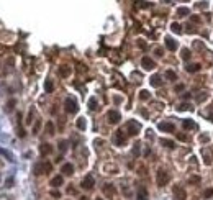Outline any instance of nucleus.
<instances>
[{
    "label": "nucleus",
    "instance_id": "f257e3e1",
    "mask_svg": "<svg viewBox=\"0 0 213 200\" xmlns=\"http://www.w3.org/2000/svg\"><path fill=\"white\" fill-rule=\"evenodd\" d=\"M169 172L166 171V169H157V172H156V184H157L159 187H164L166 184H169Z\"/></svg>",
    "mask_w": 213,
    "mask_h": 200
},
{
    "label": "nucleus",
    "instance_id": "f03ea898",
    "mask_svg": "<svg viewBox=\"0 0 213 200\" xmlns=\"http://www.w3.org/2000/svg\"><path fill=\"white\" fill-rule=\"evenodd\" d=\"M51 169H53V166H51L49 163H46V161H41V163L34 164L33 172H34V175H41V174H48Z\"/></svg>",
    "mask_w": 213,
    "mask_h": 200
},
{
    "label": "nucleus",
    "instance_id": "7ed1b4c3",
    "mask_svg": "<svg viewBox=\"0 0 213 200\" xmlns=\"http://www.w3.org/2000/svg\"><path fill=\"white\" fill-rule=\"evenodd\" d=\"M125 130H126V133H128V135H131V136H136V135L139 133V130H141V125H139L136 120H128V121H126Z\"/></svg>",
    "mask_w": 213,
    "mask_h": 200
},
{
    "label": "nucleus",
    "instance_id": "20e7f679",
    "mask_svg": "<svg viewBox=\"0 0 213 200\" xmlns=\"http://www.w3.org/2000/svg\"><path fill=\"white\" fill-rule=\"evenodd\" d=\"M64 107H66V112L71 113V115H74V113L79 112V107H77V102H75L74 99H66V102H64Z\"/></svg>",
    "mask_w": 213,
    "mask_h": 200
},
{
    "label": "nucleus",
    "instance_id": "39448f33",
    "mask_svg": "<svg viewBox=\"0 0 213 200\" xmlns=\"http://www.w3.org/2000/svg\"><path fill=\"white\" fill-rule=\"evenodd\" d=\"M113 143L117 146H125L126 144V135L123 130H118L117 133H115V136H113Z\"/></svg>",
    "mask_w": 213,
    "mask_h": 200
},
{
    "label": "nucleus",
    "instance_id": "423d86ee",
    "mask_svg": "<svg viewBox=\"0 0 213 200\" xmlns=\"http://www.w3.org/2000/svg\"><path fill=\"white\" fill-rule=\"evenodd\" d=\"M120 120H121V115H120V112H117V110H110V112L107 113V121H108L110 125H117Z\"/></svg>",
    "mask_w": 213,
    "mask_h": 200
},
{
    "label": "nucleus",
    "instance_id": "0eeeda50",
    "mask_svg": "<svg viewBox=\"0 0 213 200\" xmlns=\"http://www.w3.org/2000/svg\"><path fill=\"white\" fill-rule=\"evenodd\" d=\"M93 185H95V180H93V177L90 174L85 175V177H84V180H82V184H80V187L85 189V190H90V189H93Z\"/></svg>",
    "mask_w": 213,
    "mask_h": 200
},
{
    "label": "nucleus",
    "instance_id": "6e6552de",
    "mask_svg": "<svg viewBox=\"0 0 213 200\" xmlns=\"http://www.w3.org/2000/svg\"><path fill=\"white\" fill-rule=\"evenodd\" d=\"M141 66H143V69H146V71H153L156 67V63L149 58V56H144V58L141 59Z\"/></svg>",
    "mask_w": 213,
    "mask_h": 200
},
{
    "label": "nucleus",
    "instance_id": "1a4fd4ad",
    "mask_svg": "<svg viewBox=\"0 0 213 200\" xmlns=\"http://www.w3.org/2000/svg\"><path fill=\"white\" fill-rule=\"evenodd\" d=\"M159 130H161V131H167V133H174V131H176V126L172 125V123L162 121V123H159Z\"/></svg>",
    "mask_w": 213,
    "mask_h": 200
},
{
    "label": "nucleus",
    "instance_id": "9d476101",
    "mask_svg": "<svg viewBox=\"0 0 213 200\" xmlns=\"http://www.w3.org/2000/svg\"><path fill=\"white\" fill-rule=\"evenodd\" d=\"M174 195H176V199L177 200H185L187 199V194H185V190L182 187H174Z\"/></svg>",
    "mask_w": 213,
    "mask_h": 200
},
{
    "label": "nucleus",
    "instance_id": "9b49d317",
    "mask_svg": "<svg viewBox=\"0 0 213 200\" xmlns=\"http://www.w3.org/2000/svg\"><path fill=\"white\" fill-rule=\"evenodd\" d=\"M51 151H53V146H51L49 143H43V144L39 146V153H41V156L51 154Z\"/></svg>",
    "mask_w": 213,
    "mask_h": 200
},
{
    "label": "nucleus",
    "instance_id": "f8f14e48",
    "mask_svg": "<svg viewBox=\"0 0 213 200\" xmlns=\"http://www.w3.org/2000/svg\"><path fill=\"white\" fill-rule=\"evenodd\" d=\"M61 172H63L64 175H72L74 174V166H72L71 163H66L63 167H61Z\"/></svg>",
    "mask_w": 213,
    "mask_h": 200
},
{
    "label": "nucleus",
    "instance_id": "ddd939ff",
    "mask_svg": "<svg viewBox=\"0 0 213 200\" xmlns=\"http://www.w3.org/2000/svg\"><path fill=\"white\" fill-rule=\"evenodd\" d=\"M149 82H151V85H153V87H161V85H162V79H161V75H153V77H151L149 79Z\"/></svg>",
    "mask_w": 213,
    "mask_h": 200
},
{
    "label": "nucleus",
    "instance_id": "4468645a",
    "mask_svg": "<svg viewBox=\"0 0 213 200\" xmlns=\"http://www.w3.org/2000/svg\"><path fill=\"white\" fill-rule=\"evenodd\" d=\"M164 41H166V48H167L169 51H176V49H177V43L174 41L172 38H166Z\"/></svg>",
    "mask_w": 213,
    "mask_h": 200
},
{
    "label": "nucleus",
    "instance_id": "2eb2a0df",
    "mask_svg": "<svg viewBox=\"0 0 213 200\" xmlns=\"http://www.w3.org/2000/svg\"><path fill=\"white\" fill-rule=\"evenodd\" d=\"M71 67L69 66H61L59 67V75H61V77H67V75H71Z\"/></svg>",
    "mask_w": 213,
    "mask_h": 200
},
{
    "label": "nucleus",
    "instance_id": "dca6fc26",
    "mask_svg": "<svg viewBox=\"0 0 213 200\" xmlns=\"http://www.w3.org/2000/svg\"><path fill=\"white\" fill-rule=\"evenodd\" d=\"M63 182H64L63 175H56V177L51 179V185H53V187H59V185H63Z\"/></svg>",
    "mask_w": 213,
    "mask_h": 200
},
{
    "label": "nucleus",
    "instance_id": "f3484780",
    "mask_svg": "<svg viewBox=\"0 0 213 200\" xmlns=\"http://www.w3.org/2000/svg\"><path fill=\"white\" fill-rule=\"evenodd\" d=\"M176 13H177V17H179V18H184V17H187L188 13H190V10H188L187 7H179Z\"/></svg>",
    "mask_w": 213,
    "mask_h": 200
},
{
    "label": "nucleus",
    "instance_id": "a211bd4d",
    "mask_svg": "<svg viewBox=\"0 0 213 200\" xmlns=\"http://www.w3.org/2000/svg\"><path fill=\"white\" fill-rule=\"evenodd\" d=\"M103 192L107 194V195L113 197V195H115V187H113L112 184H105V185H103Z\"/></svg>",
    "mask_w": 213,
    "mask_h": 200
},
{
    "label": "nucleus",
    "instance_id": "6ab92c4d",
    "mask_svg": "<svg viewBox=\"0 0 213 200\" xmlns=\"http://www.w3.org/2000/svg\"><path fill=\"white\" fill-rule=\"evenodd\" d=\"M149 197H148V190L144 187H139L138 190V200H148Z\"/></svg>",
    "mask_w": 213,
    "mask_h": 200
},
{
    "label": "nucleus",
    "instance_id": "aec40b11",
    "mask_svg": "<svg viewBox=\"0 0 213 200\" xmlns=\"http://www.w3.org/2000/svg\"><path fill=\"white\" fill-rule=\"evenodd\" d=\"M161 144H162L164 148H169V149L176 148V146H174V141H171V139H166V138H162V139H161Z\"/></svg>",
    "mask_w": 213,
    "mask_h": 200
},
{
    "label": "nucleus",
    "instance_id": "412c9836",
    "mask_svg": "<svg viewBox=\"0 0 213 200\" xmlns=\"http://www.w3.org/2000/svg\"><path fill=\"white\" fill-rule=\"evenodd\" d=\"M200 64H188L185 69H187V72H197V71H200Z\"/></svg>",
    "mask_w": 213,
    "mask_h": 200
},
{
    "label": "nucleus",
    "instance_id": "4be33fe9",
    "mask_svg": "<svg viewBox=\"0 0 213 200\" xmlns=\"http://www.w3.org/2000/svg\"><path fill=\"white\" fill-rule=\"evenodd\" d=\"M182 126H184L185 130H192L193 126H195V123H193L192 120H184L182 121Z\"/></svg>",
    "mask_w": 213,
    "mask_h": 200
},
{
    "label": "nucleus",
    "instance_id": "5701e85b",
    "mask_svg": "<svg viewBox=\"0 0 213 200\" xmlns=\"http://www.w3.org/2000/svg\"><path fill=\"white\" fill-rule=\"evenodd\" d=\"M89 108H90V110H97V108H98V104H97V99H93V97H92V99L89 100Z\"/></svg>",
    "mask_w": 213,
    "mask_h": 200
},
{
    "label": "nucleus",
    "instance_id": "b1692460",
    "mask_svg": "<svg viewBox=\"0 0 213 200\" xmlns=\"http://www.w3.org/2000/svg\"><path fill=\"white\" fill-rule=\"evenodd\" d=\"M0 154H2V156H5V158L8 159V161H13L12 153H8V151H7V149H4V148H0Z\"/></svg>",
    "mask_w": 213,
    "mask_h": 200
},
{
    "label": "nucleus",
    "instance_id": "393cba45",
    "mask_svg": "<svg viewBox=\"0 0 213 200\" xmlns=\"http://www.w3.org/2000/svg\"><path fill=\"white\" fill-rule=\"evenodd\" d=\"M77 128H79V130H85V128H87L85 118H79V120H77Z\"/></svg>",
    "mask_w": 213,
    "mask_h": 200
},
{
    "label": "nucleus",
    "instance_id": "a878e982",
    "mask_svg": "<svg viewBox=\"0 0 213 200\" xmlns=\"http://www.w3.org/2000/svg\"><path fill=\"white\" fill-rule=\"evenodd\" d=\"M46 131H48V135H54V125H53V121H48L46 123Z\"/></svg>",
    "mask_w": 213,
    "mask_h": 200
},
{
    "label": "nucleus",
    "instance_id": "bb28decb",
    "mask_svg": "<svg viewBox=\"0 0 213 200\" xmlns=\"http://www.w3.org/2000/svg\"><path fill=\"white\" fill-rule=\"evenodd\" d=\"M177 110H179V112H184V110H193V107H190L188 104H180L179 107H177Z\"/></svg>",
    "mask_w": 213,
    "mask_h": 200
},
{
    "label": "nucleus",
    "instance_id": "cd10ccee",
    "mask_svg": "<svg viewBox=\"0 0 213 200\" xmlns=\"http://www.w3.org/2000/svg\"><path fill=\"white\" fill-rule=\"evenodd\" d=\"M136 7H141V8H148V7H151V4H148V2H144V0H136Z\"/></svg>",
    "mask_w": 213,
    "mask_h": 200
},
{
    "label": "nucleus",
    "instance_id": "c85d7f7f",
    "mask_svg": "<svg viewBox=\"0 0 213 200\" xmlns=\"http://www.w3.org/2000/svg\"><path fill=\"white\" fill-rule=\"evenodd\" d=\"M171 30L174 31V33H180V31H182V26H180L179 23H172V25H171Z\"/></svg>",
    "mask_w": 213,
    "mask_h": 200
},
{
    "label": "nucleus",
    "instance_id": "c756f323",
    "mask_svg": "<svg viewBox=\"0 0 213 200\" xmlns=\"http://www.w3.org/2000/svg\"><path fill=\"white\" fill-rule=\"evenodd\" d=\"M166 77H167V79H171V80H176L177 79V74L174 71H166Z\"/></svg>",
    "mask_w": 213,
    "mask_h": 200
},
{
    "label": "nucleus",
    "instance_id": "7c9ffc66",
    "mask_svg": "<svg viewBox=\"0 0 213 200\" xmlns=\"http://www.w3.org/2000/svg\"><path fill=\"white\" fill-rule=\"evenodd\" d=\"M139 99H141V100H148V99H149V92H148V90H141V92H139Z\"/></svg>",
    "mask_w": 213,
    "mask_h": 200
},
{
    "label": "nucleus",
    "instance_id": "2f4dec72",
    "mask_svg": "<svg viewBox=\"0 0 213 200\" xmlns=\"http://www.w3.org/2000/svg\"><path fill=\"white\" fill-rule=\"evenodd\" d=\"M44 89H46V92H53L54 85H53V82H51V80H46V84H44Z\"/></svg>",
    "mask_w": 213,
    "mask_h": 200
},
{
    "label": "nucleus",
    "instance_id": "473e14b6",
    "mask_svg": "<svg viewBox=\"0 0 213 200\" xmlns=\"http://www.w3.org/2000/svg\"><path fill=\"white\" fill-rule=\"evenodd\" d=\"M13 105H15V100H10L8 104H7V112H12V110H13Z\"/></svg>",
    "mask_w": 213,
    "mask_h": 200
},
{
    "label": "nucleus",
    "instance_id": "72a5a7b5",
    "mask_svg": "<svg viewBox=\"0 0 213 200\" xmlns=\"http://www.w3.org/2000/svg\"><path fill=\"white\" fill-rule=\"evenodd\" d=\"M59 149L64 153V151L67 149V143H66V141H61V143H59Z\"/></svg>",
    "mask_w": 213,
    "mask_h": 200
},
{
    "label": "nucleus",
    "instance_id": "f704fd0d",
    "mask_svg": "<svg viewBox=\"0 0 213 200\" xmlns=\"http://www.w3.org/2000/svg\"><path fill=\"white\" fill-rule=\"evenodd\" d=\"M182 58L188 59V58H190V51H188V49H182Z\"/></svg>",
    "mask_w": 213,
    "mask_h": 200
},
{
    "label": "nucleus",
    "instance_id": "c9c22d12",
    "mask_svg": "<svg viewBox=\"0 0 213 200\" xmlns=\"http://www.w3.org/2000/svg\"><path fill=\"white\" fill-rule=\"evenodd\" d=\"M176 136H177V139H180V141H187V139H188V138L185 136V135H182V133H177Z\"/></svg>",
    "mask_w": 213,
    "mask_h": 200
},
{
    "label": "nucleus",
    "instance_id": "e433bc0d",
    "mask_svg": "<svg viewBox=\"0 0 213 200\" xmlns=\"http://www.w3.org/2000/svg\"><path fill=\"white\" fill-rule=\"evenodd\" d=\"M212 195H213V189H210V190L205 192V199H208V197H212Z\"/></svg>",
    "mask_w": 213,
    "mask_h": 200
},
{
    "label": "nucleus",
    "instance_id": "4c0bfd02",
    "mask_svg": "<svg viewBox=\"0 0 213 200\" xmlns=\"http://www.w3.org/2000/svg\"><path fill=\"white\" fill-rule=\"evenodd\" d=\"M133 153H134V154H138V153H139V143H136V144H134V149H133Z\"/></svg>",
    "mask_w": 213,
    "mask_h": 200
},
{
    "label": "nucleus",
    "instance_id": "58836bf2",
    "mask_svg": "<svg viewBox=\"0 0 213 200\" xmlns=\"http://www.w3.org/2000/svg\"><path fill=\"white\" fill-rule=\"evenodd\" d=\"M51 195H53V197H61V194H59L58 190H53V192H51Z\"/></svg>",
    "mask_w": 213,
    "mask_h": 200
},
{
    "label": "nucleus",
    "instance_id": "ea45409f",
    "mask_svg": "<svg viewBox=\"0 0 213 200\" xmlns=\"http://www.w3.org/2000/svg\"><path fill=\"white\" fill-rule=\"evenodd\" d=\"M180 90H184V85L180 84V85H176V92H180Z\"/></svg>",
    "mask_w": 213,
    "mask_h": 200
},
{
    "label": "nucleus",
    "instance_id": "a19ab883",
    "mask_svg": "<svg viewBox=\"0 0 213 200\" xmlns=\"http://www.w3.org/2000/svg\"><path fill=\"white\" fill-rule=\"evenodd\" d=\"M38 130H39V121H38L36 125H34V128H33V131H34V133H38Z\"/></svg>",
    "mask_w": 213,
    "mask_h": 200
},
{
    "label": "nucleus",
    "instance_id": "79ce46f5",
    "mask_svg": "<svg viewBox=\"0 0 213 200\" xmlns=\"http://www.w3.org/2000/svg\"><path fill=\"white\" fill-rule=\"evenodd\" d=\"M200 139H202V141H205V143H207V141H208V139H210V138L207 136V135H205V136H200Z\"/></svg>",
    "mask_w": 213,
    "mask_h": 200
},
{
    "label": "nucleus",
    "instance_id": "37998d69",
    "mask_svg": "<svg viewBox=\"0 0 213 200\" xmlns=\"http://www.w3.org/2000/svg\"><path fill=\"white\" fill-rule=\"evenodd\" d=\"M67 192H69V194H75V190H74L72 187H69V189H67Z\"/></svg>",
    "mask_w": 213,
    "mask_h": 200
},
{
    "label": "nucleus",
    "instance_id": "c03bdc74",
    "mask_svg": "<svg viewBox=\"0 0 213 200\" xmlns=\"http://www.w3.org/2000/svg\"><path fill=\"white\" fill-rule=\"evenodd\" d=\"M192 20L195 21V23H198V21H200V18H198V17H192Z\"/></svg>",
    "mask_w": 213,
    "mask_h": 200
},
{
    "label": "nucleus",
    "instance_id": "a18cd8bd",
    "mask_svg": "<svg viewBox=\"0 0 213 200\" xmlns=\"http://www.w3.org/2000/svg\"><path fill=\"white\" fill-rule=\"evenodd\" d=\"M80 200H87V197H80Z\"/></svg>",
    "mask_w": 213,
    "mask_h": 200
},
{
    "label": "nucleus",
    "instance_id": "49530a36",
    "mask_svg": "<svg viewBox=\"0 0 213 200\" xmlns=\"http://www.w3.org/2000/svg\"><path fill=\"white\" fill-rule=\"evenodd\" d=\"M97 200H103V199H97Z\"/></svg>",
    "mask_w": 213,
    "mask_h": 200
}]
</instances>
